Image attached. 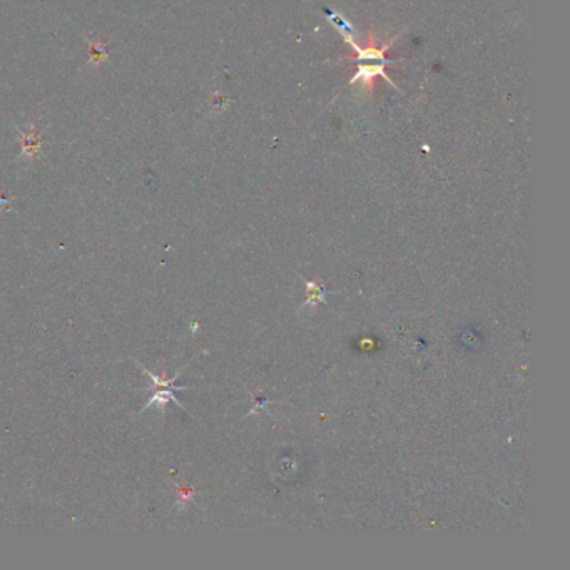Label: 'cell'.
Listing matches in <instances>:
<instances>
[]
</instances>
